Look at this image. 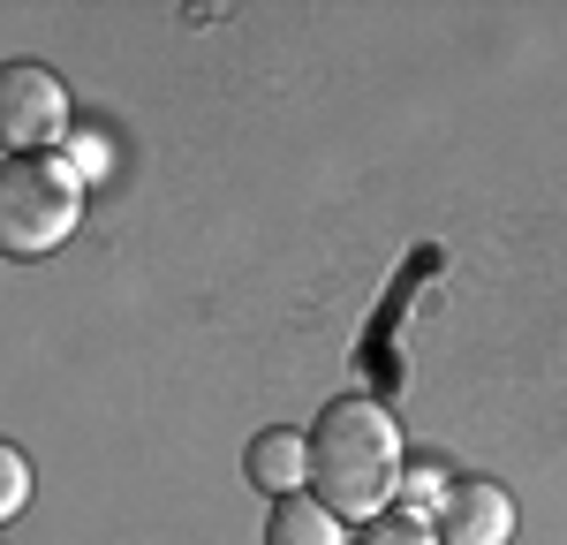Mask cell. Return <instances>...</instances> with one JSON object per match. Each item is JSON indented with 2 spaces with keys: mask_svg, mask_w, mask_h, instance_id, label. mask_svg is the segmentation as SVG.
Masks as SVG:
<instances>
[{
  "mask_svg": "<svg viewBox=\"0 0 567 545\" xmlns=\"http://www.w3.org/2000/svg\"><path fill=\"white\" fill-rule=\"evenodd\" d=\"M31 507V462H23V448H0V515L16 523Z\"/></svg>",
  "mask_w": 567,
  "mask_h": 545,
  "instance_id": "cell-8",
  "label": "cell"
},
{
  "mask_svg": "<svg viewBox=\"0 0 567 545\" xmlns=\"http://www.w3.org/2000/svg\"><path fill=\"white\" fill-rule=\"evenodd\" d=\"M401 485H409V500H446V493H454V485H446L439 470H409Z\"/></svg>",
  "mask_w": 567,
  "mask_h": 545,
  "instance_id": "cell-10",
  "label": "cell"
},
{
  "mask_svg": "<svg viewBox=\"0 0 567 545\" xmlns=\"http://www.w3.org/2000/svg\"><path fill=\"white\" fill-rule=\"evenodd\" d=\"M401 477H409V448H401V424L379 394H333L318 409V424H310V493L341 523L386 515Z\"/></svg>",
  "mask_w": 567,
  "mask_h": 545,
  "instance_id": "cell-1",
  "label": "cell"
},
{
  "mask_svg": "<svg viewBox=\"0 0 567 545\" xmlns=\"http://www.w3.org/2000/svg\"><path fill=\"white\" fill-rule=\"evenodd\" d=\"M355 545H439V523H424V515H371L363 531H355Z\"/></svg>",
  "mask_w": 567,
  "mask_h": 545,
  "instance_id": "cell-7",
  "label": "cell"
},
{
  "mask_svg": "<svg viewBox=\"0 0 567 545\" xmlns=\"http://www.w3.org/2000/svg\"><path fill=\"white\" fill-rule=\"evenodd\" d=\"M69 152H76L69 167H76V175H84V182H99V175H106V167H114V144H106V136H76Z\"/></svg>",
  "mask_w": 567,
  "mask_h": 545,
  "instance_id": "cell-9",
  "label": "cell"
},
{
  "mask_svg": "<svg viewBox=\"0 0 567 545\" xmlns=\"http://www.w3.org/2000/svg\"><path fill=\"white\" fill-rule=\"evenodd\" d=\"M265 545H349V523H341L318 493H296V500H272Z\"/></svg>",
  "mask_w": 567,
  "mask_h": 545,
  "instance_id": "cell-6",
  "label": "cell"
},
{
  "mask_svg": "<svg viewBox=\"0 0 567 545\" xmlns=\"http://www.w3.org/2000/svg\"><path fill=\"white\" fill-rule=\"evenodd\" d=\"M515 538V500L492 477H454L439 500V545H507Z\"/></svg>",
  "mask_w": 567,
  "mask_h": 545,
  "instance_id": "cell-4",
  "label": "cell"
},
{
  "mask_svg": "<svg viewBox=\"0 0 567 545\" xmlns=\"http://www.w3.org/2000/svg\"><path fill=\"white\" fill-rule=\"evenodd\" d=\"M0 136L23 160H39L45 144L69 136V84L45 61H8V76H0Z\"/></svg>",
  "mask_w": 567,
  "mask_h": 545,
  "instance_id": "cell-3",
  "label": "cell"
},
{
  "mask_svg": "<svg viewBox=\"0 0 567 545\" xmlns=\"http://www.w3.org/2000/svg\"><path fill=\"white\" fill-rule=\"evenodd\" d=\"M243 477L272 500H296L310 485V432H258L243 454Z\"/></svg>",
  "mask_w": 567,
  "mask_h": 545,
  "instance_id": "cell-5",
  "label": "cell"
},
{
  "mask_svg": "<svg viewBox=\"0 0 567 545\" xmlns=\"http://www.w3.org/2000/svg\"><path fill=\"white\" fill-rule=\"evenodd\" d=\"M84 220V175L69 160H8L0 175V243L8 258H45Z\"/></svg>",
  "mask_w": 567,
  "mask_h": 545,
  "instance_id": "cell-2",
  "label": "cell"
}]
</instances>
